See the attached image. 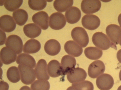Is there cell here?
<instances>
[{
  "mask_svg": "<svg viewBox=\"0 0 121 90\" xmlns=\"http://www.w3.org/2000/svg\"><path fill=\"white\" fill-rule=\"evenodd\" d=\"M100 21L97 16L92 14L86 15L82 19V23L84 27L90 30L97 28L100 24Z\"/></svg>",
  "mask_w": 121,
  "mask_h": 90,
  "instance_id": "11",
  "label": "cell"
},
{
  "mask_svg": "<svg viewBox=\"0 0 121 90\" xmlns=\"http://www.w3.org/2000/svg\"><path fill=\"white\" fill-rule=\"evenodd\" d=\"M72 86L75 87L77 90H93L94 88L92 83L87 80L72 84Z\"/></svg>",
  "mask_w": 121,
  "mask_h": 90,
  "instance_id": "31",
  "label": "cell"
},
{
  "mask_svg": "<svg viewBox=\"0 0 121 90\" xmlns=\"http://www.w3.org/2000/svg\"><path fill=\"white\" fill-rule=\"evenodd\" d=\"M114 81L110 75L103 74L96 79V84L98 88L101 90H109L113 87Z\"/></svg>",
  "mask_w": 121,
  "mask_h": 90,
  "instance_id": "9",
  "label": "cell"
},
{
  "mask_svg": "<svg viewBox=\"0 0 121 90\" xmlns=\"http://www.w3.org/2000/svg\"><path fill=\"white\" fill-rule=\"evenodd\" d=\"M117 57L119 62L121 63V49L117 52Z\"/></svg>",
  "mask_w": 121,
  "mask_h": 90,
  "instance_id": "34",
  "label": "cell"
},
{
  "mask_svg": "<svg viewBox=\"0 0 121 90\" xmlns=\"http://www.w3.org/2000/svg\"><path fill=\"white\" fill-rule=\"evenodd\" d=\"M73 0H55L53 5L58 11L62 12L68 10L73 5Z\"/></svg>",
  "mask_w": 121,
  "mask_h": 90,
  "instance_id": "26",
  "label": "cell"
},
{
  "mask_svg": "<svg viewBox=\"0 0 121 90\" xmlns=\"http://www.w3.org/2000/svg\"><path fill=\"white\" fill-rule=\"evenodd\" d=\"M64 48L67 53L75 57L79 56L83 52L82 47L73 40L67 41L65 44Z\"/></svg>",
  "mask_w": 121,
  "mask_h": 90,
  "instance_id": "17",
  "label": "cell"
},
{
  "mask_svg": "<svg viewBox=\"0 0 121 90\" xmlns=\"http://www.w3.org/2000/svg\"><path fill=\"white\" fill-rule=\"evenodd\" d=\"M16 26V24L13 18L8 15H4L0 18V29L7 32H10L13 31Z\"/></svg>",
  "mask_w": 121,
  "mask_h": 90,
  "instance_id": "15",
  "label": "cell"
},
{
  "mask_svg": "<svg viewBox=\"0 0 121 90\" xmlns=\"http://www.w3.org/2000/svg\"><path fill=\"white\" fill-rule=\"evenodd\" d=\"M76 64V60L74 57L69 55L64 56L62 57L61 62L62 75H67L75 68Z\"/></svg>",
  "mask_w": 121,
  "mask_h": 90,
  "instance_id": "14",
  "label": "cell"
},
{
  "mask_svg": "<svg viewBox=\"0 0 121 90\" xmlns=\"http://www.w3.org/2000/svg\"><path fill=\"white\" fill-rule=\"evenodd\" d=\"M87 73L83 69L77 67L74 68L67 74L68 81L72 84L77 83L84 81L86 79Z\"/></svg>",
  "mask_w": 121,
  "mask_h": 90,
  "instance_id": "7",
  "label": "cell"
},
{
  "mask_svg": "<svg viewBox=\"0 0 121 90\" xmlns=\"http://www.w3.org/2000/svg\"><path fill=\"white\" fill-rule=\"evenodd\" d=\"M23 2V0H5L4 6L8 10L12 12L18 8Z\"/></svg>",
  "mask_w": 121,
  "mask_h": 90,
  "instance_id": "29",
  "label": "cell"
},
{
  "mask_svg": "<svg viewBox=\"0 0 121 90\" xmlns=\"http://www.w3.org/2000/svg\"><path fill=\"white\" fill-rule=\"evenodd\" d=\"M12 15L16 24L20 26L23 25L26 23L28 18L27 12L22 9H18L14 11Z\"/></svg>",
  "mask_w": 121,
  "mask_h": 90,
  "instance_id": "24",
  "label": "cell"
},
{
  "mask_svg": "<svg viewBox=\"0 0 121 90\" xmlns=\"http://www.w3.org/2000/svg\"><path fill=\"white\" fill-rule=\"evenodd\" d=\"M5 0H2V2L0 1V5L1 6L3 5V4H4L5 1Z\"/></svg>",
  "mask_w": 121,
  "mask_h": 90,
  "instance_id": "38",
  "label": "cell"
},
{
  "mask_svg": "<svg viewBox=\"0 0 121 90\" xmlns=\"http://www.w3.org/2000/svg\"><path fill=\"white\" fill-rule=\"evenodd\" d=\"M16 62L19 65H25L33 68L35 67L36 65L35 61L33 57L24 53H21L17 56Z\"/></svg>",
  "mask_w": 121,
  "mask_h": 90,
  "instance_id": "23",
  "label": "cell"
},
{
  "mask_svg": "<svg viewBox=\"0 0 121 90\" xmlns=\"http://www.w3.org/2000/svg\"><path fill=\"white\" fill-rule=\"evenodd\" d=\"M20 72L21 80L24 84L29 85L34 82L36 79V75L33 68L22 65L18 66Z\"/></svg>",
  "mask_w": 121,
  "mask_h": 90,
  "instance_id": "2",
  "label": "cell"
},
{
  "mask_svg": "<svg viewBox=\"0 0 121 90\" xmlns=\"http://www.w3.org/2000/svg\"><path fill=\"white\" fill-rule=\"evenodd\" d=\"M92 41L94 45L103 50H106L111 47V43L108 36L101 32H97L93 35Z\"/></svg>",
  "mask_w": 121,
  "mask_h": 90,
  "instance_id": "4",
  "label": "cell"
},
{
  "mask_svg": "<svg viewBox=\"0 0 121 90\" xmlns=\"http://www.w3.org/2000/svg\"><path fill=\"white\" fill-rule=\"evenodd\" d=\"M65 16L67 22L70 24H74L78 22L80 19L81 12L78 8L73 6L66 12Z\"/></svg>",
  "mask_w": 121,
  "mask_h": 90,
  "instance_id": "19",
  "label": "cell"
},
{
  "mask_svg": "<svg viewBox=\"0 0 121 90\" xmlns=\"http://www.w3.org/2000/svg\"><path fill=\"white\" fill-rule=\"evenodd\" d=\"M84 54L88 58L91 60L99 59L103 54L102 51L99 48L94 47L86 48L84 50Z\"/></svg>",
  "mask_w": 121,
  "mask_h": 90,
  "instance_id": "25",
  "label": "cell"
},
{
  "mask_svg": "<svg viewBox=\"0 0 121 90\" xmlns=\"http://www.w3.org/2000/svg\"><path fill=\"white\" fill-rule=\"evenodd\" d=\"M119 43L120 45L121 46V38L120 40Z\"/></svg>",
  "mask_w": 121,
  "mask_h": 90,
  "instance_id": "41",
  "label": "cell"
},
{
  "mask_svg": "<svg viewBox=\"0 0 121 90\" xmlns=\"http://www.w3.org/2000/svg\"><path fill=\"white\" fill-rule=\"evenodd\" d=\"M47 65L46 60L43 59L39 60L35 69L36 77L38 80H47L50 77L48 73Z\"/></svg>",
  "mask_w": 121,
  "mask_h": 90,
  "instance_id": "12",
  "label": "cell"
},
{
  "mask_svg": "<svg viewBox=\"0 0 121 90\" xmlns=\"http://www.w3.org/2000/svg\"><path fill=\"white\" fill-rule=\"evenodd\" d=\"M66 23V21L64 15L60 13L55 12L49 17V26L53 29H61L65 26Z\"/></svg>",
  "mask_w": 121,
  "mask_h": 90,
  "instance_id": "6",
  "label": "cell"
},
{
  "mask_svg": "<svg viewBox=\"0 0 121 90\" xmlns=\"http://www.w3.org/2000/svg\"><path fill=\"white\" fill-rule=\"evenodd\" d=\"M31 90H49L50 84L48 81L37 80L32 83Z\"/></svg>",
  "mask_w": 121,
  "mask_h": 90,
  "instance_id": "28",
  "label": "cell"
},
{
  "mask_svg": "<svg viewBox=\"0 0 121 90\" xmlns=\"http://www.w3.org/2000/svg\"><path fill=\"white\" fill-rule=\"evenodd\" d=\"M118 20L119 23L121 27V13L118 16Z\"/></svg>",
  "mask_w": 121,
  "mask_h": 90,
  "instance_id": "36",
  "label": "cell"
},
{
  "mask_svg": "<svg viewBox=\"0 0 121 90\" xmlns=\"http://www.w3.org/2000/svg\"><path fill=\"white\" fill-rule=\"evenodd\" d=\"M8 79L11 82L15 83L20 80V75L18 68L15 66H12L8 69L6 73Z\"/></svg>",
  "mask_w": 121,
  "mask_h": 90,
  "instance_id": "27",
  "label": "cell"
},
{
  "mask_svg": "<svg viewBox=\"0 0 121 90\" xmlns=\"http://www.w3.org/2000/svg\"><path fill=\"white\" fill-rule=\"evenodd\" d=\"M28 4L32 9L39 11L43 9L46 7L47 2L45 0H29Z\"/></svg>",
  "mask_w": 121,
  "mask_h": 90,
  "instance_id": "30",
  "label": "cell"
},
{
  "mask_svg": "<svg viewBox=\"0 0 121 90\" xmlns=\"http://www.w3.org/2000/svg\"><path fill=\"white\" fill-rule=\"evenodd\" d=\"M17 56L16 53L7 47H3L0 50V60L4 64H9L14 62L16 60Z\"/></svg>",
  "mask_w": 121,
  "mask_h": 90,
  "instance_id": "16",
  "label": "cell"
},
{
  "mask_svg": "<svg viewBox=\"0 0 121 90\" xmlns=\"http://www.w3.org/2000/svg\"><path fill=\"white\" fill-rule=\"evenodd\" d=\"M117 90H121V85L118 87Z\"/></svg>",
  "mask_w": 121,
  "mask_h": 90,
  "instance_id": "40",
  "label": "cell"
},
{
  "mask_svg": "<svg viewBox=\"0 0 121 90\" xmlns=\"http://www.w3.org/2000/svg\"><path fill=\"white\" fill-rule=\"evenodd\" d=\"M66 90H77L76 88L74 87L71 86L68 87Z\"/></svg>",
  "mask_w": 121,
  "mask_h": 90,
  "instance_id": "37",
  "label": "cell"
},
{
  "mask_svg": "<svg viewBox=\"0 0 121 90\" xmlns=\"http://www.w3.org/2000/svg\"><path fill=\"white\" fill-rule=\"evenodd\" d=\"M48 14L43 11L35 14L32 17L33 22L43 30H46L48 27Z\"/></svg>",
  "mask_w": 121,
  "mask_h": 90,
  "instance_id": "13",
  "label": "cell"
},
{
  "mask_svg": "<svg viewBox=\"0 0 121 90\" xmlns=\"http://www.w3.org/2000/svg\"><path fill=\"white\" fill-rule=\"evenodd\" d=\"M5 44L6 47L13 50L17 54L22 52L23 42L21 38L17 35L13 34L9 36L7 38Z\"/></svg>",
  "mask_w": 121,
  "mask_h": 90,
  "instance_id": "5",
  "label": "cell"
},
{
  "mask_svg": "<svg viewBox=\"0 0 121 90\" xmlns=\"http://www.w3.org/2000/svg\"><path fill=\"white\" fill-rule=\"evenodd\" d=\"M106 34L111 43V47H115L118 44L121 37V28L115 24L108 25L106 29Z\"/></svg>",
  "mask_w": 121,
  "mask_h": 90,
  "instance_id": "3",
  "label": "cell"
},
{
  "mask_svg": "<svg viewBox=\"0 0 121 90\" xmlns=\"http://www.w3.org/2000/svg\"><path fill=\"white\" fill-rule=\"evenodd\" d=\"M41 47V44L38 40L35 39H30L24 44L23 52L28 54L35 53L39 51Z\"/></svg>",
  "mask_w": 121,
  "mask_h": 90,
  "instance_id": "22",
  "label": "cell"
},
{
  "mask_svg": "<svg viewBox=\"0 0 121 90\" xmlns=\"http://www.w3.org/2000/svg\"><path fill=\"white\" fill-rule=\"evenodd\" d=\"M105 69V66L101 61L98 60L93 61L89 65L88 74L91 78L95 79L103 73Z\"/></svg>",
  "mask_w": 121,
  "mask_h": 90,
  "instance_id": "10",
  "label": "cell"
},
{
  "mask_svg": "<svg viewBox=\"0 0 121 90\" xmlns=\"http://www.w3.org/2000/svg\"><path fill=\"white\" fill-rule=\"evenodd\" d=\"M71 36L76 42L82 47L86 46L89 42V38L85 30L81 27L74 28L71 32Z\"/></svg>",
  "mask_w": 121,
  "mask_h": 90,
  "instance_id": "1",
  "label": "cell"
},
{
  "mask_svg": "<svg viewBox=\"0 0 121 90\" xmlns=\"http://www.w3.org/2000/svg\"><path fill=\"white\" fill-rule=\"evenodd\" d=\"M0 45H2L4 44L6 39V36L5 33L1 30L0 29Z\"/></svg>",
  "mask_w": 121,
  "mask_h": 90,
  "instance_id": "32",
  "label": "cell"
},
{
  "mask_svg": "<svg viewBox=\"0 0 121 90\" xmlns=\"http://www.w3.org/2000/svg\"><path fill=\"white\" fill-rule=\"evenodd\" d=\"M44 50L48 55L54 56L57 54L61 49L59 42L56 40L51 39L45 43L44 47Z\"/></svg>",
  "mask_w": 121,
  "mask_h": 90,
  "instance_id": "18",
  "label": "cell"
},
{
  "mask_svg": "<svg viewBox=\"0 0 121 90\" xmlns=\"http://www.w3.org/2000/svg\"><path fill=\"white\" fill-rule=\"evenodd\" d=\"M9 88V85L7 82L0 81V90H8Z\"/></svg>",
  "mask_w": 121,
  "mask_h": 90,
  "instance_id": "33",
  "label": "cell"
},
{
  "mask_svg": "<svg viewBox=\"0 0 121 90\" xmlns=\"http://www.w3.org/2000/svg\"><path fill=\"white\" fill-rule=\"evenodd\" d=\"M101 3L99 0H83L81 3V8L84 13L92 14L98 11L100 8Z\"/></svg>",
  "mask_w": 121,
  "mask_h": 90,
  "instance_id": "8",
  "label": "cell"
},
{
  "mask_svg": "<svg viewBox=\"0 0 121 90\" xmlns=\"http://www.w3.org/2000/svg\"><path fill=\"white\" fill-rule=\"evenodd\" d=\"M23 31L25 35L28 37L34 38L38 37L41 32V28L34 23H30L25 25Z\"/></svg>",
  "mask_w": 121,
  "mask_h": 90,
  "instance_id": "21",
  "label": "cell"
},
{
  "mask_svg": "<svg viewBox=\"0 0 121 90\" xmlns=\"http://www.w3.org/2000/svg\"><path fill=\"white\" fill-rule=\"evenodd\" d=\"M47 69L48 74L51 77L55 78L62 75L61 64L56 60L50 61L48 64Z\"/></svg>",
  "mask_w": 121,
  "mask_h": 90,
  "instance_id": "20",
  "label": "cell"
},
{
  "mask_svg": "<svg viewBox=\"0 0 121 90\" xmlns=\"http://www.w3.org/2000/svg\"><path fill=\"white\" fill-rule=\"evenodd\" d=\"M119 77L120 80L121 81V69L120 70L119 73Z\"/></svg>",
  "mask_w": 121,
  "mask_h": 90,
  "instance_id": "39",
  "label": "cell"
},
{
  "mask_svg": "<svg viewBox=\"0 0 121 90\" xmlns=\"http://www.w3.org/2000/svg\"><path fill=\"white\" fill-rule=\"evenodd\" d=\"M19 90H31L30 87L26 86H24L22 87Z\"/></svg>",
  "mask_w": 121,
  "mask_h": 90,
  "instance_id": "35",
  "label": "cell"
}]
</instances>
